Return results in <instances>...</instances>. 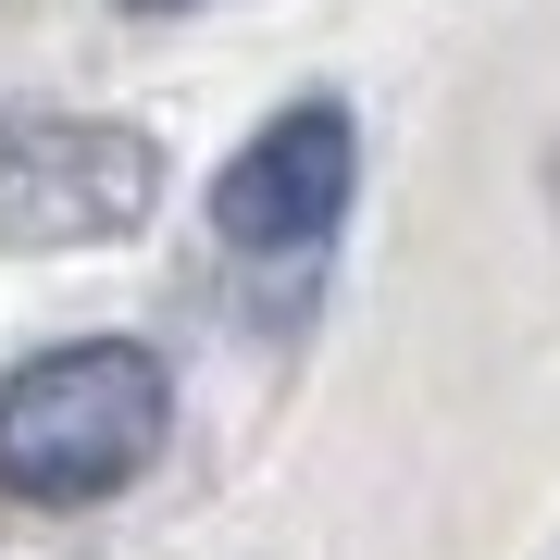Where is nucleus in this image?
<instances>
[{
    "label": "nucleus",
    "mask_w": 560,
    "mask_h": 560,
    "mask_svg": "<svg viewBox=\"0 0 560 560\" xmlns=\"http://www.w3.org/2000/svg\"><path fill=\"white\" fill-rule=\"evenodd\" d=\"M162 423H175V374L138 337L38 349L0 386V486L38 499V511H88V499H113V486L150 474Z\"/></svg>",
    "instance_id": "obj_1"
},
{
    "label": "nucleus",
    "mask_w": 560,
    "mask_h": 560,
    "mask_svg": "<svg viewBox=\"0 0 560 560\" xmlns=\"http://www.w3.org/2000/svg\"><path fill=\"white\" fill-rule=\"evenodd\" d=\"M150 200H162V150L138 138V125L0 101V237H13V249H101V237H138Z\"/></svg>",
    "instance_id": "obj_2"
},
{
    "label": "nucleus",
    "mask_w": 560,
    "mask_h": 560,
    "mask_svg": "<svg viewBox=\"0 0 560 560\" xmlns=\"http://www.w3.org/2000/svg\"><path fill=\"white\" fill-rule=\"evenodd\" d=\"M349 175H361V138L337 101H287L261 138L212 175V237L249 249V261H287V249H324L349 212Z\"/></svg>",
    "instance_id": "obj_3"
},
{
    "label": "nucleus",
    "mask_w": 560,
    "mask_h": 560,
    "mask_svg": "<svg viewBox=\"0 0 560 560\" xmlns=\"http://www.w3.org/2000/svg\"><path fill=\"white\" fill-rule=\"evenodd\" d=\"M150 13H175V0H150Z\"/></svg>",
    "instance_id": "obj_4"
}]
</instances>
